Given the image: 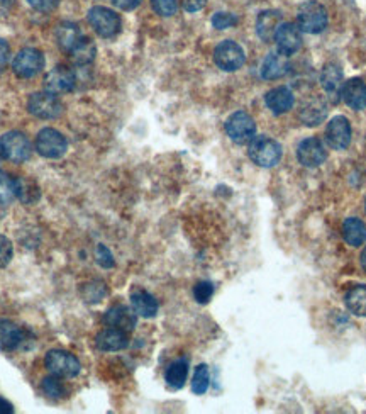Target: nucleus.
I'll list each match as a JSON object with an SVG mask.
<instances>
[{
	"mask_svg": "<svg viewBox=\"0 0 366 414\" xmlns=\"http://www.w3.org/2000/svg\"><path fill=\"white\" fill-rule=\"evenodd\" d=\"M33 155V146L21 131H9L0 136V156L7 162L24 163Z\"/></svg>",
	"mask_w": 366,
	"mask_h": 414,
	"instance_id": "obj_1",
	"label": "nucleus"
},
{
	"mask_svg": "<svg viewBox=\"0 0 366 414\" xmlns=\"http://www.w3.org/2000/svg\"><path fill=\"white\" fill-rule=\"evenodd\" d=\"M248 155L258 167L269 168L275 167L281 160V146L276 139L269 136H255L249 142Z\"/></svg>",
	"mask_w": 366,
	"mask_h": 414,
	"instance_id": "obj_2",
	"label": "nucleus"
},
{
	"mask_svg": "<svg viewBox=\"0 0 366 414\" xmlns=\"http://www.w3.org/2000/svg\"><path fill=\"white\" fill-rule=\"evenodd\" d=\"M44 367L51 375L59 377V379H73L82 371L80 360L73 353L65 352V350H50L44 357Z\"/></svg>",
	"mask_w": 366,
	"mask_h": 414,
	"instance_id": "obj_3",
	"label": "nucleus"
},
{
	"mask_svg": "<svg viewBox=\"0 0 366 414\" xmlns=\"http://www.w3.org/2000/svg\"><path fill=\"white\" fill-rule=\"evenodd\" d=\"M329 18L328 11L324 6L317 2H307L299 9V15H297V24H299V29L309 34H319L328 27Z\"/></svg>",
	"mask_w": 366,
	"mask_h": 414,
	"instance_id": "obj_4",
	"label": "nucleus"
},
{
	"mask_svg": "<svg viewBox=\"0 0 366 414\" xmlns=\"http://www.w3.org/2000/svg\"><path fill=\"white\" fill-rule=\"evenodd\" d=\"M27 111L34 118L51 120L62 116L63 104L59 102L58 95L51 94V92H34V94H31L29 100H27Z\"/></svg>",
	"mask_w": 366,
	"mask_h": 414,
	"instance_id": "obj_5",
	"label": "nucleus"
},
{
	"mask_svg": "<svg viewBox=\"0 0 366 414\" xmlns=\"http://www.w3.org/2000/svg\"><path fill=\"white\" fill-rule=\"evenodd\" d=\"M68 150V142L65 136L53 127H44L36 136V151L44 158L56 160L62 158Z\"/></svg>",
	"mask_w": 366,
	"mask_h": 414,
	"instance_id": "obj_6",
	"label": "nucleus"
},
{
	"mask_svg": "<svg viewBox=\"0 0 366 414\" xmlns=\"http://www.w3.org/2000/svg\"><path fill=\"white\" fill-rule=\"evenodd\" d=\"M88 22L100 38H114L120 31L119 15L102 6H95L88 11Z\"/></svg>",
	"mask_w": 366,
	"mask_h": 414,
	"instance_id": "obj_7",
	"label": "nucleus"
},
{
	"mask_svg": "<svg viewBox=\"0 0 366 414\" xmlns=\"http://www.w3.org/2000/svg\"><path fill=\"white\" fill-rule=\"evenodd\" d=\"M44 68V55L36 48H22L12 62V70L19 78H33Z\"/></svg>",
	"mask_w": 366,
	"mask_h": 414,
	"instance_id": "obj_8",
	"label": "nucleus"
},
{
	"mask_svg": "<svg viewBox=\"0 0 366 414\" xmlns=\"http://www.w3.org/2000/svg\"><path fill=\"white\" fill-rule=\"evenodd\" d=\"M214 62L216 65L224 71H236L246 62V55L241 44L231 39L219 43L214 50Z\"/></svg>",
	"mask_w": 366,
	"mask_h": 414,
	"instance_id": "obj_9",
	"label": "nucleus"
},
{
	"mask_svg": "<svg viewBox=\"0 0 366 414\" xmlns=\"http://www.w3.org/2000/svg\"><path fill=\"white\" fill-rule=\"evenodd\" d=\"M226 132L236 144H246L255 138L256 123L248 112L237 111L226 120Z\"/></svg>",
	"mask_w": 366,
	"mask_h": 414,
	"instance_id": "obj_10",
	"label": "nucleus"
},
{
	"mask_svg": "<svg viewBox=\"0 0 366 414\" xmlns=\"http://www.w3.org/2000/svg\"><path fill=\"white\" fill-rule=\"evenodd\" d=\"M76 85V76L73 70L68 67L58 65L53 70L48 71L44 76V90L51 92L55 95H65L70 94Z\"/></svg>",
	"mask_w": 366,
	"mask_h": 414,
	"instance_id": "obj_11",
	"label": "nucleus"
},
{
	"mask_svg": "<svg viewBox=\"0 0 366 414\" xmlns=\"http://www.w3.org/2000/svg\"><path fill=\"white\" fill-rule=\"evenodd\" d=\"M325 142L332 150L343 151L351 143V124L344 116H336L331 119L325 130Z\"/></svg>",
	"mask_w": 366,
	"mask_h": 414,
	"instance_id": "obj_12",
	"label": "nucleus"
},
{
	"mask_svg": "<svg viewBox=\"0 0 366 414\" xmlns=\"http://www.w3.org/2000/svg\"><path fill=\"white\" fill-rule=\"evenodd\" d=\"M297 158H299V162L304 165V167L316 168L325 162V158H328V151H325L324 144L317 138H307L299 144Z\"/></svg>",
	"mask_w": 366,
	"mask_h": 414,
	"instance_id": "obj_13",
	"label": "nucleus"
},
{
	"mask_svg": "<svg viewBox=\"0 0 366 414\" xmlns=\"http://www.w3.org/2000/svg\"><path fill=\"white\" fill-rule=\"evenodd\" d=\"M275 41L279 46V51L283 55L290 56L300 50L302 46V36L299 26L292 22H283L280 24L279 29L275 33Z\"/></svg>",
	"mask_w": 366,
	"mask_h": 414,
	"instance_id": "obj_14",
	"label": "nucleus"
},
{
	"mask_svg": "<svg viewBox=\"0 0 366 414\" xmlns=\"http://www.w3.org/2000/svg\"><path fill=\"white\" fill-rule=\"evenodd\" d=\"M104 323L111 328L122 329V331L129 333L136 328V323H138V315L134 312V309H129L127 305L118 304L112 305L111 309L104 316Z\"/></svg>",
	"mask_w": 366,
	"mask_h": 414,
	"instance_id": "obj_15",
	"label": "nucleus"
},
{
	"mask_svg": "<svg viewBox=\"0 0 366 414\" xmlns=\"http://www.w3.org/2000/svg\"><path fill=\"white\" fill-rule=\"evenodd\" d=\"M321 85H323L324 92L328 94V97L332 100V102H337L343 94V71L337 65L334 63H328L324 67L323 74H321Z\"/></svg>",
	"mask_w": 366,
	"mask_h": 414,
	"instance_id": "obj_16",
	"label": "nucleus"
},
{
	"mask_svg": "<svg viewBox=\"0 0 366 414\" xmlns=\"http://www.w3.org/2000/svg\"><path fill=\"white\" fill-rule=\"evenodd\" d=\"M325 118H328V102L323 97L316 95V97L305 100L300 109V119L305 126H319L321 123H324Z\"/></svg>",
	"mask_w": 366,
	"mask_h": 414,
	"instance_id": "obj_17",
	"label": "nucleus"
},
{
	"mask_svg": "<svg viewBox=\"0 0 366 414\" xmlns=\"http://www.w3.org/2000/svg\"><path fill=\"white\" fill-rule=\"evenodd\" d=\"M127 345H129V340H127L126 331L118 328H107L95 336V347L100 352H120L127 348Z\"/></svg>",
	"mask_w": 366,
	"mask_h": 414,
	"instance_id": "obj_18",
	"label": "nucleus"
},
{
	"mask_svg": "<svg viewBox=\"0 0 366 414\" xmlns=\"http://www.w3.org/2000/svg\"><path fill=\"white\" fill-rule=\"evenodd\" d=\"M290 62L288 56L283 55L281 51H272L267 55L263 65H261V76L267 80H276L287 75Z\"/></svg>",
	"mask_w": 366,
	"mask_h": 414,
	"instance_id": "obj_19",
	"label": "nucleus"
},
{
	"mask_svg": "<svg viewBox=\"0 0 366 414\" xmlns=\"http://www.w3.org/2000/svg\"><path fill=\"white\" fill-rule=\"evenodd\" d=\"M24 343V331L10 319H0V350L14 352Z\"/></svg>",
	"mask_w": 366,
	"mask_h": 414,
	"instance_id": "obj_20",
	"label": "nucleus"
},
{
	"mask_svg": "<svg viewBox=\"0 0 366 414\" xmlns=\"http://www.w3.org/2000/svg\"><path fill=\"white\" fill-rule=\"evenodd\" d=\"M265 100H267L268 109L272 111L273 114L280 116L292 109L295 97H293V92L288 87H276L268 92Z\"/></svg>",
	"mask_w": 366,
	"mask_h": 414,
	"instance_id": "obj_21",
	"label": "nucleus"
},
{
	"mask_svg": "<svg viewBox=\"0 0 366 414\" xmlns=\"http://www.w3.org/2000/svg\"><path fill=\"white\" fill-rule=\"evenodd\" d=\"M343 99L351 109H366V83L361 78H351L343 85Z\"/></svg>",
	"mask_w": 366,
	"mask_h": 414,
	"instance_id": "obj_22",
	"label": "nucleus"
},
{
	"mask_svg": "<svg viewBox=\"0 0 366 414\" xmlns=\"http://www.w3.org/2000/svg\"><path fill=\"white\" fill-rule=\"evenodd\" d=\"M82 38L83 34L80 31L78 24L65 21L58 24V27H56V43L66 53H71V50H73Z\"/></svg>",
	"mask_w": 366,
	"mask_h": 414,
	"instance_id": "obj_23",
	"label": "nucleus"
},
{
	"mask_svg": "<svg viewBox=\"0 0 366 414\" xmlns=\"http://www.w3.org/2000/svg\"><path fill=\"white\" fill-rule=\"evenodd\" d=\"M281 21V14L279 11H263L256 19V33L265 43L273 41L276 29Z\"/></svg>",
	"mask_w": 366,
	"mask_h": 414,
	"instance_id": "obj_24",
	"label": "nucleus"
},
{
	"mask_svg": "<svg viewBox=\"0 0 366 414\" xmlns=\"http://www.w3.org/2000/svg\"><path fill=\"white\" fill-rule=\"evenodd\" d=\"M14 192L15 199L21 200L22 204H27V206H33V204L38 202L39 197H41L39 186L33 179H29V177H15Z\"/></svg>",
	"mask_w": 366,
	"mask_h": 414,
	"instance_id": "obj_25",
	"label": "nucleus"
},
{
	"mask_svg": "<svg viewBox=\"0 0 366 414\" xmlns=\"http://www.w3.org/2000/svg\"><path fill=\"white\" fill-rule=\"evenodd\" d=\"M131 305L141 317H155L158 315V301L146 291H134L131 294Z\"/></svg>",
	"mask_w": 366,
	"mask_h": 414,
	"instance_id": "obj_26",
	"label": "nucleus"
},
{
	"mask_svg": "<svg viewBox=\"0 0 366 414\" xmlns=\"http://www.w3.org/2000/svg\"><path fill=\"white\" fill-rule=\"evenodd\" d=\"M343 236L351 247H360L366 241V226L361 219L348 218L343 224Z\"/></svg>",
	"mask_w": 366,
	"mask_h": 414,
	"instance_id": "obj_27",
	"label": "nucleus"
},
{
	"mask_svg": "<svg viewBox=\"0 0 366 414\" xmlns=\"http://www.w3.org/2000/svg\"><path fill=\"white\" fill-rule=\"evenodd\" d=\"M188 377V361L185 359L175 360L164 372V380L173 389H182Z\"/></svg>",
	"mask_w": 366,
	"mask_h": 414,
	"instance_id": "obj_28",
	"label": "nucleus"
},
{
	"mask_svg": "<svg viewBox=\"0 0 366 414\" xmlns=\"http://www.w3.org/2000/svg\"><path fill=\"white\" fill-rule=\"evenodd\" d=\"M95 55H97V48H95L94 41H90V39L85 38V36L80 39L78 44H76L70 53L71 60H73L76 65L80 67L90 65V63L95 60Z\"/></svg>",
	"mask_w": 366,
	"mask_h": 414,
	"instance_id": "obj_29",
	"label": "nucleus"
},
{
	"mask_svg": "<svg viewBox=\"0 0 366 414\" xmlns=\"http://www.w3.org/2000/svg\"><path fill=\"white\" fill-rule=\"evenodd\" d=\"M346 305L355 316L366 317V285H356L346 294Z\"/></svg>",
	"mask_w": 366,
	"mask_h": 414,
	"instance_id": "obj_30",
	"label": "nucleus"
},
{
	"mask_svg": "<svg viewBox=\"0 0 366 414\" xmlns=\"http://www.w3.org/2000/svg\"><path fill=\"white\" fill-rule=\"evenodd\" d=\"M41 391L53 401L63 399V397L66 396V387L63 385V382L59 380V377H56V375H51V377H46V379H43Z\"/></svg>",
	"mask_w": 366,
	"mask_h": 414,
	"instance_id": "obj_31",
	"label": "nucleus"
},
{
	"mask_svg": "<svg viewBox=\"0 0 366 414\" xmlns=\"http://www.w3.org/2000/svg\"><path fill=\"white\" fill-rule=\"evenodd\" d=\"M209 384H211V375H209V367L205 364H200L199 367L195 368L194 379H192V391L197 396H202V394L207 392Z\"/></svg>",
	"mask_w": 366,
	"mask_h": 414,
	"instance_id": "obj_32",
	"label": "nucleus"
},
{
	"mask_svg": "<svg viewBox=\"0 0 366 414\" xmlns=\"http://www.w3.org/2000/svg\"><path fill=\"white\" fill-rule=\"evenodd\" d=\"M14 199V179H10L6 172L0 170V204H2V206H9Z\"/></svg>",
	"mask_w": 366,
	"mask_h": 414,
	"instance_id": "obj_33",
	"label": "nucleus"
},
{
	"mask_svg": "<svg viewBox=\"0 0 366 414\" xmlns=\"http://www.w3.org/2000/svg\"><path fill=\"white\" fill-rule=\"evenodd\" d=\"M107 294V287L102 282H90L83 287L82 296L88 304H97Z\"/></svg>",
	"mask_w": 366,
	"mask_h": 414,
	"instance_id": "obj_34",
	"label": "nucleus"
},
{
	"mask_svg": "<svg viewBox=\"0 0 366 414\" xmlns=\"http://www.w3.org/2000/svg\"><path fill=\"white\" fill-rule=\"evenodd\" d=\"M153 11L163 18H171L178 11V0H151Z\"/></svg>",
	"mask_w": 366,
	"mask_h": 414,
	"instance_id": "obj_35",
	"label": "nucleus"
},
{
	"mask_svg": "<svg viewBox=\"0 0 366 414\" xmlns=\"http://www.w3.org/2000/svg\"><path fill=\"white\" fill-rule=\"evenodd\" d=\"M237 22H239V19H237L236 14H231V12H217V14H214V18H212V26L219 31L234 27Z\"/></svg>",
	"mask_w": 366,
	"mask_h": 414,
	"instance_id": "obj_36",
	"label": "nucleus"
},
{
	"mask_svg": "<svg viewBox=\"0 0 366 414\" xmlns=\"http://www.w3.org/2000/svg\"><path fill=\"white\" fill-rule=\"evenodd\" d=\"M214 296V285L209 280H202L194 287V297L199 304H207Z\"/></svg>",
	"mask_w": 366,
	"mask_h": 414,
	"instance_id": "obj_37",
	"label": "nucleus"
},
{
	"mask_svg": "<svg viewBox=\"0 0 366 414\" xmlns=\"http://www.w3.org/2000/svg\"><path fill=\"white\" fill-rule=\"evenodd\" d=\"M14 256V247L7 236L0 235V268H6Z\"/></svg>",
	"mask_w": 366,
	"mask_h": 414,
	"instance_id": "obj_38",
	"label": "nucleus"
},
{
	"mask_svg": "<svg viewBox=\"0 0 366 414\" xmlns=\"http://www.w3.org/2000/svg\"><path fill=\"white\" fill-rule=\"evenodd\" d=\"M95 258H97V263L102 268H112L115 265L114 255H112L106 244H99L97 251H95Z\"/></svg>",
	"mask_w": 366,
	"mask_h": 414,
	"instance_id": "obj_39",
	"label": "nucleus"
},
{
	"mask_svg": "<svg viewBox=\"0 0 366 414\" xmlns=\"http://www.w3.org/2000/svg\"><path fill=\"white\" fill-rule=\"evenodd\" d=\"M9 60H10V46L9 43L6 41V39L0 38V75L6 71L7 65H9Z\"/></svg>",
	"mask_w": 366,
	"mask_h": 414,
	"instance_id": "obj_40",
	"label": "nucleus"
},
{
	"mask_svg": "<svg viewBox=\"0 0 366 414\" xmlns=\"http://www.w3.org/2000/svg\"><path fill=\"white\" fill-rule=\"evenodd\" d=\"M58 2L59 0H27V4H29L33 9L41 11V12H50L56 9Z\"/></svg>",
	"mask_w": 366,
	"mask_h": 414,
	"instance_id": "obj_41",
	"label": "nucleus"
},
{
	"mask_svg": "<svg viewBox=\"0 0 366 414\" xmlns=\"http://www.w3.org/2000/svg\"><path fill=\"white\" fill-rule=\"evenodd\" d=\"M112 2L120 11H134L136 7H139L141 0H112Z\"/></svg>",
	"mask_w": 366,
	"mask_h": 414,
	"instance_id": "obj_42",
	"label": "nucleus"
},
{
	"mask_svg": "<svg viewBox=\"0 0 366 414\" xmlns=\"http://www.w3.org/2000/svg\"><path fill=\"white\" fill-rule=\"evenodd\" d=\"M207 0H183V7L187 12H197L205 7Z\"/></svg>",
	"mask_w": 366,
	"mask_h": 414,
	"instance_id": "obj_43",
	"label": "nucleus"
},
{
	"mask_svg": "<svg viewBox=\"0 0 366 414\" xmlns=\"http://www.w3.org/2000/svg\"><path fill=\"white\" fill-rule=\"evenodd\" d=\"M15 0H0V19L7 18L10 14V11L14 9Z\"/></svg>",
	"mask_w": 366,
	"mask_h": 414,
	"instance_id": "obj_44",
	"label": "nucleus"
},
{
	"mask_svg": "<svg viewBox=\"0 0 366 414\" xmlns=\"http://www.w3.org/2000/svg\"><path fill=\"white\" fill-rule=\"evenodd\" d=\"M9 413H14V408H12V404L9 401H6L3 397H0V414H9Z\"/></svg>",
	"mask_w": 366,
	"mask_h": 414,
	"instance_id": "obj_45",
	"label": "nucleus"
},
{
	"mask_svg": "<svg viewBox=\"0 0 366 414\" xmlns=\"http://www.w3.org/2000/svg\"><path fill=\"white\" fill-rule=\"evenodd\" d=\"M361 267H363V270L366 272V248L363 250V253H361Z\"/></svg>",
	"mask_w": 366,
	"mask_h": 414,
	"instance_id": "obj_46",
	"label": "nucleus"
},
{
	"mask_svg": "<svg viewBox=\"0 0 366 414\" xmlns=\"http://www.w3.org/2000/svg\"><path fill=\"white\" fill-rule=\"evenodd\" d=\"M365 209H366V202H365Z\"/></svg>",
	"mask_w": 366,
	"mask_h": 414,
	"instance_id": "obj_47",
	"label": "nucleus"
}]
</instances>
